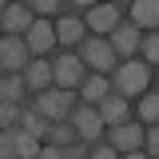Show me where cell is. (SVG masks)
Masks as SVG:
<instances>
[{
	"mask_svg": "<svg viewBox=\"0 0 159 159\" xmlns=\"http://www.w3.org/2000/svg\"><path fill=\"white\" fill-rule=\"evenodd\" d=\"M151 88V64L147 60H123V64H116L111 68V92H119V96H143Z\"/></svg>",
	"mask_w": 159,
	"mask_h": 159,
	"instance_id": "obj_1",
	"label": "cell"
},
{
	"mask_svg": "<svg viewBox=\"0 0 159 159\" xmlns=\"http://www.w3.org/2000/svg\"><path fill=\"white\" fill-rule=\"evenodd\" d=\"M32 107L44 111L48 119H68V116H72V107H76V88H56V84H52V88L36 92Z\"/></svg>",
	"mask_w": 159,
	"mask_h": 159,
	"instance_id": "obj_2",
	"label": "cell"
},
{
	"mask_svg": "<svg viewBox=\"0 0 159 159\" xmlns=\"http://www.w3.org/2000/svg\"><path fill=\"white\" fill-rule=\"evenodd\" d=\"M80 60H84L92 72H111V68L119 64L116 48L107 44V36H99V32H96V36H84V40H80Z\"/></svg>",
	"mask_w": 159,
	"mask_h": 159,
	"instance_id": "obj_3",
	"label": "cell"
},
{
	"mask_svg": "<svg viewBox=\"0 0 159 159\" xmlns=\"http://www.w3.org/2000/svg\"><path fill=\"white\" fill-rule=\"evenodd\" d=\"M68 119H72L76 135L88 139V143H96V139L103 135V127H107V123H103V116H99V107H96V103H84V99L72 107V116H68Z\"/></svg>",
	"mask_w": 159,
	"mask_h": 159,
	"instance_id": "obj_4",
	"label": "cell"
},
{
	"mask_svg": "<svg viewBox=\"0 0 159 159\" xmlns=\"http://www.w3.org/2000/svg\"><path fill=\"white\" fill-rule=\"evenodd\" d=\"M0 64H4V72H24V68L32 64L28 40L16 36V32H4V36H0Z\"/></svg>",
	"mask_w": 159,
	"mask_h": 159,
	"instance_id": "obj_5",
	"label": "cell"
},
{
	"mask_svg": "<svg viewBox=\"0 0 159 159\" xmlns=\"http://www.w3.org/2000/svg\"><path fill=\"white\" fill-rule=\"evenodd\" d=\"M52 72H56V88H80V80L88 76V64L80 60V52H60L52 56Z\"/></svg>",
	"mask_w": 159,
	"mask_h": 159,
	"instance_id": "obj_6",
	"label": "cell"
},
{
	"mask_svg": "<svg viewBox=\"0 0 159 159\" xmlns=\"http://www.w3.org/2000/svg\"><path fill=\"white\" fill-rule=\"evenodd\" d=\"M88 16H84V24H88V32H99V36H107L111 28H116L119 20H123V12H119L116 0H99V4H92V8H84Z\"/></svg>",
	"mask_w": 159,
	"mask_h": 159,
	"instance_id": "obj_7",
	"label": "cell"
},
{
	"mask_svg": "<svg viewBox=\"0 0 159 159\" xmlns=\"http://www.w3.org/2000/svg\"><path fill=\"white\" fill-rule=\"evenodd\" d=\"M107 44L116 48V56H119V60H131V56L139 52V44H143V32H139L131 20H119L116 28L107 32Z\"/></svg>",
	"mask_w": 159,
	"mask_h": 159,
	"instance_id": "obj_8",
	"label": "cell"
},
{
	"mask_svg": "<svg viewBox=\"0 0 159 159\" xmlns=\"http://www.w3.org/2000/svg\"><path fill=\"white\" fill-rule=\"evenodd\" d=\"M24 40H28L32 56H48V52L60 44V40H56V24H52L48 16H36V20H32V28L24 32Z\"/></svg>",
	"mask_w": 159,
	"mask_h": 159,
	"instance_id": "obj_9",
	"label": "cell"
},
{
	"mask_svg": "<svg viewBox=\"0 0 159 159\" xmlns=\"http://www.w3.org/2000/svg\"><path fill=\"white\" fill-rule=\"evenodd\" d=\"M32 20H36V12H32L28 4H20V0H12V4H4V8H0V28H4V32L24 36V32L32 28Z\"/></svg>",
	"mask_w": 159,
	"mask_h": 159,
	"instance_id": "obj_10",
	"label": "cell"
},
{
	"mask_svg": "<svg viewBox=\"0 0 159 159\" xmlns=\"http://www.w3.org/2000/svg\"><path fill=\"white\" fill-rule=\"evenodd\" d=\"M96 107H99V116H103V123H107V127L127 123V119L135 116V111H131V103H127V96H119V92H107V96L99 99Z\"/></svg>",
	"mask_w": 159,
	"mask_h": 159,
	"instance_id": "obj_11",
	"label": "cell"
},
{
	"mask_svg": "<svg viewBox=\"0 0 159 159\" xmlns=\"http://www.w3.org/2000/svg\"><path fill=\"white\" fill-rule=\"evenodd\" d=\"M24 80H28V92H32V96L44 92V88H52V84H56L52 60H48V56H32V64L24 68Z\"/></svg>",
	"mask_w": 159,
	"mask_h": 159,
	"instance_id": "obj_12",
	"label": "cell"
},
{
	"mask_svg": "<svg viewBox=\"0 0 159 159\" xmlns=\"http://www.w3.org/2000/svg\"><path fill=\"white\" fill-rule=\"evenodd\" d=\"M111 143H116V151H119V155L139 151V147H143V123H135V119L116 123V127H111Z\"/></svg>",
	"mask_w": 159,
	"mask_h": 159,
	"instance_id": "obj_13",
	"label": "cell"
},
{
	"mask_svg": "<svg viewBox=\"0 0 159 159\" xmlns=\"http://www.w3.org/2000/svg\"><path fill=\"white\" fill-rule=\"evenodd\" d=\"M127 20L139 32H155L159 28V0H131L127 4Z\"/></svg>",
	"mask_w": 159,
	"mask_h": 159,
	"instance_id": "obj_14",
	"label": "cell"
},
{
	"mask_svg": "<svg viewBox=\"0 0 159 159\" xmlns=\"http://www.w3.org/2000/svg\"><path fill=\"white\" fill-rule=\"evenodd\" d=\"M88 36V24H84V16H64L60 12L56 20V40H60V48H80V40Z\"/></svg>",
	"mask_w": 159,
	"mask_h": 159,
	"instance_id": "obj_15",
	"label": "cell"
},
{
	"mask_svg": "<svg viewBox=\"0 0 159 159\" xmlns=\"http://www.w3.org/2000/svg\"><path fill=\"white\" fill-rule=\"evenodd\" d=\"M76 92H80V99H84V103H99V99L111 92V80H107V72H92V76L80 80Z\"/></svg>",
	"mask_w": 159,
	"mask_h": 159,
	"instance_id": "obj_16",
	"label": "cell"
},
{
	"mask_svg": "<svg viewBox=\"0 0 159 159\" xmlns=\"http://www.w3.org/2000/svg\"><path fill=\"white\" fill-rule=\"evenodd\" d=\"M0 99H12V103H24L28 99V80H24V72L0 76Z\"/></svg>",
	"mask_w": 159,
	"mask_h": 159,
	"instance_id": "obj_17",
	"label": "cell"
},
{
	"mask_svg": "<svg viewBox=\"0 0 159 159\" xmlns=\"http://www.w3.org/2000/svg\"><path fill=\"white\" fill-rule=\"evenodd\" d=\"M12 131V151H16L20 159H40V139L32 135V131H24V127H8Z\"/></svg>",
	"mask_w": 159,
	"mask_h": 159,
	"instance_id": "obj_18",
	"label": "cell"
},
{
	"mask_svg": "<svg viewBox=\"0 0 159 159\" xmlns=\"http://www.w3.org/2000/svg\"><path fill=\"white\" fill-rule=\"evenodd\" d=\"M20 127H24V131H32L36 139H48L52 119L44 116V111H36V107H20Z\"/></svg>",
	"mask_w": 159,
	"mask_h": 159,
	"instance_id": "obj_19",
	"label": "cell"
},
{
	"mask_svg": "<svg viewBox=\"0 0 159 159\" xmlns=\"http://www.w3.org/2000/svg\"><path fill=\"white\" fill-rule=\"evenodd\" d=\"M135 116H139V123H147V127H151V123H159V92H151V88H147V92L139 96Z\"/></svg>",
	"mask_w": 159,
	"mask_h": 159,
	"instance_id": "obj_20",
	"label": "cell"
},
{
	"mask_svg": "<svg viewBox=\"0 0 159 159\" xmlns=\"http://www.w3.org/2000/svg\"><path fill=\"white\" fill-rule=\"evenodd\" d=\"M76 135V127H72V119H52V127H48V143H60V147H68Z\"/></svg>",
	"mask_w": 159,
	"mask_h": 159,
	"instance_id": "obj_21",
	"label": "cell"
},
{
	"mask_svg": "<svg viewBox=\"0 0 159 159\" xmlns=\"http://www.w3.org/2000/svg\"><path fill=\"white\" fill-rule=\"evenodd\" d=\"M36 16H60L64 8H68V0H24Z\"/></svg>",
	"mask_w": 159,
	"mask_h": 159,
	"instance_id": "obj_22",
	"label": "cell"
},
{
	"mask_svg": "<svg viewBox=\"0 0 159 159\" xmlns=\"http://www.w3.org/2000/svg\"><path fill=\"white\" fill-rule=\"evenodd\" d=\"M139 48H143V60H147L151 68H159V28H155V32H147Z\"/></svg>",
	"mask_w": 159,
	"mask_h": 159,
	"instance_id": "obj_23",
	"label": "cell"
},
{
	"mask_svg": "<svg viewBox=\"0 0 159 159\" xmlns=\"http://www.w3.org/2000/svg\"><path fill=\"white\" fill-rule=\"evenodd\" d=\"M20 107H24V103L0 99V127H16V123H20Z\"/></svg>",
	"mask_w": 159,
	"mask_h": 159,
	"instance_id": "obj_24",
	"label": "cell"
},
{
	"mask_svg": "<svg viewBox=\"0 0 159 159\" xmlns=\"http://www.w3.org/2000/svg\"><path fill=\"white\" fill-rule=\"evenodd\" d=\"M143 151H147V155H155V159H159V123H151V131L143 135Z\"/></svg>",
	"mask_w": 159,
	"mask_h": 159,
	"instance_id": "obj_25",
	"label": "cell"
},
{
	"mask_svg": "<svg viewBox=\"0 0 159 159\" xmlns=\"http://www.w3.org/2000/svg\"><path fill=\"white\" fill-rule=\"evenodd\" d=\"M84 155H88V139H72L64 147V159H84Z\"/></svg>",
	"mask_w": 159,
	"mask_h": 159,
	"instance_id": "obj_26",
	"label": "cell"
},
{
	"mask_svg": "<svg viewBox=\"0 0 159 159\" xmlns=\"http://www.w3.org/2000/svg\"><path fill=\"white\" fill-rule=\"evenodd\" d=\"M88 155H96V159H116L119 151H116V143H99V139H96V147H88Z\"/></svg>",
	"mask_w": 159,
	"mask_h": 159,
	"instance_id": "obj_27",
	"label": "cell"
},
{
	"mask_svg": "<svg viewBox=\"0 0 159 159\" xmlns=\"http://www.w3.org/2000/svg\"><path fill=\"white\" fill-rule=\"evenodd\" d=\"M16 151H12V131L8 127H0V159H12Z\"/></svg>",
	"mask_w": 159,
	"mask_h": 159,
	"instance_id": "obj_28",
	"label": "cell"
},
{
	"mask_svg": "<svg viewBox=\"0 0 159 159\" xmlns=\"http://www.w3.org/2000/svg\"><path fill=\"white\" fill-rule=\"evenodd\" d=\"M40 159H64V147L60 143H44L40 147Z\"/></svg>",
	"mask_w": 159,
	"mask_h": 159,
	"instance_id": "obj_29",
	"label": "cell"
},
{
	"mask_svg": "<svg viewBox=\"0 0 159 159\" xmlns=\"http://www.w3.org/2000/svg\"><path fill=\"white\" fill-rule=\"evenodd\" d=\"M72 8H92V4H99V0H68Z\"/></svg>",
	"mask_w": 159,
	"mask_h": 159,
	"instance_id": "obj_30",
	"label": "cell"
},
{
	"mask_svg": "<svg viewBox=\"0 0 159 159\" xmlns=\"http://www.w3.org/2000/svg\"><path fill=\"white\" fill-rule=\"evenodd\" d=\"M116 4H131V0H116Z\"/></svg>",
	"mask_w": 159,
	"mask_h": 159,
	"instance_id": "obj_31",
	"label": "cell"
},
{
	"mask_svg": "<svg viewBox=\"0 0 159 159\" xmlns=\"http://www.w3.org/2000/svg\"><path fill=\"white\" fill-rule=\"evenodd\" d=\"M4 4H8V0H0V8H4Z\"/></svg>",
	"mask_w": 159,
	"mask_h": 159,
	"instance_id": "obj_32",
	"label": "cell"
},
{
	"mask_svg": "<svg viewBox=\"0 0 159 159\" xmlns=\"http://www.w3.org/2000/svg\"><path fill=\"white\" fill-rule=\"evenodd\" d=\"M0 72H4V64H0Z\"/></svg>",
	"mask_w": 159,
	"mask_h": 159,
	"instance_id": "obj_33",
	"label": "cell"
},
{
	"mask_svg": "<svg viewBox=\"0 0 159 159\" xmlns=\"http://www.w3.org/2000/svg\"><path fill=\"white\" fill-rule=\"evenodd\" d=\"M0 32H4V28H0Z\"/></svg>",
	"mask_w": 159,
	"mask_h": 159,
	"instance_id": "obj_34",
	"label": "cell"
}]
</instances>
